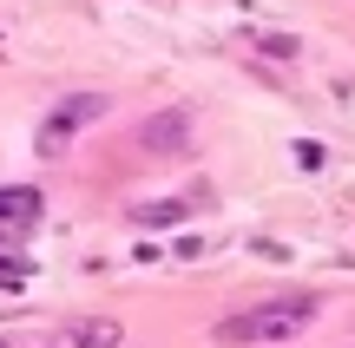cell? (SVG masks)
<instances>
[{
	"label": "cell",
	"mask_w": 355,
	"mask_h": 348,
	"mask_svg": "<svg viewBox=\"0 0 355 348\" xmlns=\"http://www.w3.org/2000/svg\"><path fill=\"white\" fill-rule=\"evenodd\" d=\"M125 342V329L105 322V315H79V322H66V348H119Z\"/></svg>",
	"instance_id": "5b68a950"
},
{
	"label": "cell",
	"mask_w": 355,
	"mask_h": 348,
	"mask_svg": "<svg viewBox=\"0 0 355 348\" xmlns=\"http://www.w3.org/2000/svg\"><path fill=\"white\" fill-rule=\"evenodd\" d=\"M0 348H7V342H0Z\"/></svg>",
	"instance_id": "9c48e42d"
},
{
	"label": "cell",
	"mask_w": 355,
	"mask_h": 348,
	"mask_svg": "<svg viewBox=\"0 0 355 348\" xmlns=\"http://www.w3.org/2000/svg\"><path fill=\"white\" fill-rule=\"evenodd\" d=\"M33 223H40V191L33 184H7V191H0V230L20 237V230H33Z\"/></svg>",
	"instance_id": "277c9868"
},
{
	"label": "cell",
	"mask_w": 355,
	"mask_h": 348,
	"mask_svg": "<svg viewBox=\"0 0 355 348\" xmlns=\"http://www.w3.org/2000/svg\"><path fill=\"white\" fill-rule=\"evenodd\" d=\"M257 46L277 53V59H296V39H290V33H257Z\"/></svg>",
	"instance_id": "52a82bcc"
},
{
	"label": "cell",
	"mask_w": 355,
	"mask_h": 348,
	"mask_svg": "<svg viewBox=\"0 0 355 348\" xmlns=\"http://www.w3.org/2000/svg\"><path fill=\"white\" fill-rule=\"evenodd\" d=\"M184 210H191V197H165V204H139L132 217H139V223H178Z\"/></svg>",
	"instance_id": "8992f818"
},
{
	"label": "cell",
	"mask_w": 355,
	"mask_h": 348,
	"mask_svg": "<svg viewBox=\"0 0 355 348\" xmlns=\"http://www.w3.org/2000/svg\"><path fill=\"white\" fill-rule=\"evenodd\" d=\"M105 112H112V99H105V92H66V99L53 105L46 118H40V138H33V152H40V158H60L66 145H73L79 131L92 125V118H105Z\"/></svg>",
	"instance_id": "7a4b0ae2"
},
{
	"label": "cell",
	"mask_w": 355,
	"mask_h": 348,
	"mask_svg": "<svg viewBox=\"0 0 355 348\" xmlns=\"http://www.w3.org/2000/svg\"><path fill=\"white\" fill-rule=\"evenodd\" d=\"M316 309L322 302L316 296H277V302H250V309H237V315H224L217 322V342H290V336H303L309 322H316Z\"/></svg>",
	"instance_id": "6da1fadb"
},
{
	"label": "cell",
	"mask_w": 355,
	"mask_h": 348,
	"mask_svg": "<svg viewBox=\"0 0 355 348\" xmlns=\"http://www.w3.org/2000/svg\"><path fill=\"white\" fill-rule=\"evenodd\" d=\"M0 289H26V263L20 257H0Z\"/></svg>",
	"instance_id": "ba28073f"
},
{
	"label": "cell",
	"mask_w": 355,
	"mask_h": 348,
	"mask_svg": "<svg viewBox=\"0 0 355 348\" xmlns=\"http://www.w3.org/2000/svg\"><path fill=\"white\" fill-rule=\"evenodd\" d=\"M184 138H191V112H152L139 125V145H145V152H158V158H165V152H184Z\"/></svg>",
	"instance_id": "3957f363"
}]
</instances>
